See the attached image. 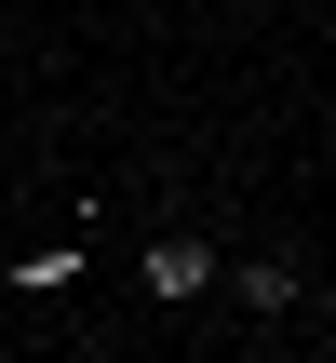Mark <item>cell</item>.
<instances>
[{"label":"cell","mask_w":336,"mask_h":363,"mask_svg":"<svg viewBox=\"0 0 336 363\" xmlns=\"http://www.w3.org/2000/svg\"><path fill=\"white\" fill-rule=\"evenodd\" d=\"M215 269H229V256H215L202 229H162V242L135 256V283H148V310H189V296H215Z\"/></svg>","instance_id":"6da1fadb"},{"label":"cell","mask_w":336,"mask_h":363,"mask_svg":"<svg viewBox=\"0 0 336 363\" xmlns=\"http://www.w3.org/2000/svg\"><path fill=\"white\" fill-rule=\"evenodd\" d=\"M215 283H229V296H242L256 323H283V310L310 296V283H296V256H242V269H215Z\"/></svg>","instance_id":"7a4b0ae2"}]
</instances>
